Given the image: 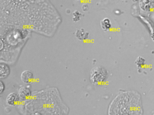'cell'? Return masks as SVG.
<instances>
[{
  "label": "cell",
  "instance_id": "6da1fadb",
  "mask_svg": "<svg viewBox=\"0 0 154 115\" xmlns=\"http://www.w3.org/2000/svg\"><path fill=\"white\" fill-rule=\"evenodd\" d=\"M106 71L103 68L96 67L91 71V80L94 84H100L106 80Z\"/></svg>",
  "mask_w": 154,
  "mask_h": 115
},
{
  "label": "cell",
  "instance_id": "7a4b0ae2",
  "mask_svg": "<svg viewBox=\"0 0 154 115\" xmlns=\"http://www.w3.org/2000/svg\"><path fill=\"white\" fill-rule=\"evenodd\" d=\"M139 6L144 11H150L154 9V0H140Z\"/></svg>",
  "mask_w": 154,
  "mask_h": 115
},
{
  "label": "cell",
  "instance_id": "3957f363",
  "mask_svg": "<svg viewBox=\"0 0 154 115\" xmlns=\"http://www.w3.org/2000/svg\"><path fill=\"white\" fill-rule=\"evenodd\" d=\"M21 81L26 84L32 83L34 79V74L30 70H25L22 72L20 75Z\"/></svg>",
  "mask_w": 154,
  "mask_h": 115
},
{
  "label": "cell",
  "instance_id": "277c9868",
  "mask_svg": "<svg viewBox=\"0 0 154 115\" xmlns=\"http://www.w3.org/2000/svg\"><path fill=\"white\" fill-rule=\"evenodd\" d=\"M19 96L16 93H11L7 96L6 102L8 105L10 106H15L17 105L20 101Z\"/></svg>",
  "mask_w": 154,
  "mask_h": 115
},
{
  "label": "cell",
  "instance_id": "5b68a950",
  "mask_svg": "<svg viewBox=\"0 0 154 115\" xmlns=\"http://www.w3.org/2000/svg\"><path fill=\"white\" fill-rule=\"evenodd\" d=\"M11 69L9 66L7 64L1 63L0 65V78L1 79H6L9 75Z\"/></svg>",
  "mask_w": 154,
  "mask_h": 115
},
{
  "label": "cell",
  "instance_id": "8992f818",
  "mask_svg": "<svg viewBox=\"0 0 154 115\" xmlns=\"http://www.w3.org/2000/svg\"><path fill=\"white\" fill-rule=\"evenodd\" d=\"M18 95L20 99L23 100L28 99L31 96V92L29 88L26 87H21L19 90Z\"/></svg>",
  "mask_w": 154,
  "mask_h": 115
},
{
  "label": "cell",
  "instance_id": "52a82bcc",
  "mask_svg": "<svg viewBox=\"0 0 154 115\" xmlns=\"http://www.w3.org/2000/svg\"><path fill=\"white\" fill-rule=\"evenodd\" d=\"M75 36L79 40L83 41L88 39L89 37V33L85 31L84 29H79L75 31Z\"/></svg>",
  "mask_w": 154,
  "mask_h": 115
},
{
  "label": "cell",
  "instance_id": "ba28073f",
  "mask_svg": "<svg viewBox=\"0 0 154 115\" xmlns=\"http://www.w3.org/2000/svg\"><path fill=\"white\" fill-rule=\"evenodd\" d=\"M101 26L104 31L109 30L111 28L112 26L110 20L108 18H105L101 21Z\"/></svg>",
  "mask_w": 154,
  "mask_h": 115
},
{
  "label": "cell",
  "instance_id": "9c48e42d",
  "mask_svg": "<svg viewBox=\"0 0 154 115\" xmlns=\"http://www.w3.org/2000/svg\"><path fill=\"white\" fill-rule=\"evenodd\" d=\"M82 14L78 10H75L73 13L72 20L74 22H77L81 20Z\"/></svg>",
  "mask_w": 154,
  "mask_h": 115
},
{
  "label": "cell",
  "instance_id": "30bf717a",
  "mask_svg": "<svg viewBox=\"0 0 154 115\" xmlns=\"http://www.w3.org/2000/svg\"><path fill=\"white\" fill-rule=\"evenodd\" d=\"M136 63L138 66H142L145 64V60L143 58L139 57L136 60Z\"/></svg>",
  "mask_w": 154,
  "mask_h": 115
},
{
  "label": "cell",
  "instance_id": "8fae6325",
  "mask_svg": "<svg viewBox=\"0 0 154 115\" xmlns=\"http://www.w3.org/2000/svg\"><path fill=\"white\" fill-rule=\"evenodd\" d=\"M1 83H0V93H2V92L4 91L5 90V84L3 83L2 81H1Z\"/></svg>",
  "mask_w": 154,
  "mask_h": 115
},
{
  "label": "cell",
  "instance_id": "7c38bea8",
  "mask_svg": "<svg viewBox=\"0 0 154 115\" xmlns=\"http://www.w3.org/2000/svg\"><path fill=\"white\" fill-rule=\"evenodd\" d=\"M89 6L87 4H83L82 6V10L83 11L86 12L89 10Z\"/></svg>",
  "mask_w": 154,
  "mask_h": 115
},
{
  "label": "cell",
  "instance_id": "4fadbf2b",
  "mask_svg": "<svg viewBox=\"0 0 154 115\" xmlns=\"http://www.w3.org/2000/svg\"><path fill=\"white\" fill-rule=\"evenodd\" d=\"M3 44H4V43H3L2 40H1V48H0L1 50H2V48L4 47V45H3Z\"/></svg>",
  "mask_w": 154,
  "mask_h": 115
},
{
  "label": "cell",
  "instance_id": "5bb4252c",
  "mask_svg": "<svg viewBox=\"0 0 154 115\" xmlns=\"http://www.w3.org/2000/svg\"><path fill=\"white\" fill-rule=\"evenodd\" d=\"M151 37L152 40L154 41V30L152 31V33H151Z\"/></svg>",
  "mask_w": 154,
  "mask_h": 115
},
{
  "label": "cell",
  "instance_id": "9a60e30c",
  "mask_svg": "<svg viewBox=\"0 0 154 115\" xmlns=\"http://www.w3.org/2000/svg\"><path fill=\"white\" fill-rule=\"evenodd\" d=\"M77 1H81V0H77Z\"/></svg>",
  "mask_w": 154,
  "mask_h": 115
}]
</instances>
